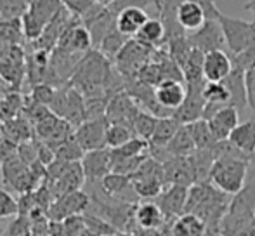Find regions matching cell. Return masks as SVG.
I'll use <instances>...</instances> for the list:
<instances>
[{"instance_id":"obj_31","label":"cell","mask_w":255,"mask_h":236,"mask_svg":"<svg viewBox=\"0 0 255 236\" xmlns=\"http://www.w3.org/2000/svg\"><path fill=\"white\" fill-rule=\"evenodd\" d=\"M132 186L139 198H156L165 189L167 182L156 176H132Z\"/></svg>"},{"instance_id":"obj_19","label":"cell","mask_w":255,"mask_h":236,"mask_svg":"<svg viewBox=\"0 0 255 236\" xmlns=\"http://www.w3.org/2000/svg\"><path fill=\"white\" fill-rule=\"evenodd\" d=\"M207 121L210 125L212 134L215 135V139L217 141H224V139H229L231 132L240 123V110L231 105H226L215 115L208 118Z\"/></svg>"},{"instance_id":"obj_45","label":"cell","mask_w":255,"mask_h":236,"mask_svg":"<svg viewBox=\"0 0 255 236\" xmlns=\"http://www.w3.org/2000/svg\"><path fill=\"white\" fill-rule=\"evenodd\" d=\"M0 16H2V0H0Z\"/></svg>"},{"instance_id":"obj_48","label":"cell","mask_w":255,"mask_h":236,"mask_svg":"<svg viewBox=\"0 0 255 236\" xmlns=\"http://www.w3.org/2000/svg\"><path fill=\"white\" fill-rule=\"evenodd\" d=\"M31 2H33V0H31Z\"/></svg>"},{"instance_id":"obj_14","label":"cell","mask_w":255,"mask_h":236,"mask_svg":"<svg viewBox=\"0 0 255 236\" xmlns=\"http://www.w3.org/2000/svg\"><path fill=\"white\" fill-rule=\"evenodd\" d=\"M82 167L89 182H101L111 172V149L101 148L87 151L82 158Z\"/></svg>"},{"instance_id":"obj_4","label":"cell","mask_w":255,"mask_h":236,"mask_svg":"<svg viewBox=\"0 0 255 236\" xmlns=\"http://www.w3.org/2000/svg\"><path fill=\"white\" fill-rule=\"evenodd\" d=\"M2 176H3V186L9 188L10 191L19 193H31L38 188L40 179L33 174V170L30 169V165L23 162L17 155V151L14 155H10L9 158L2 160Z\"/></svg>"},{"instance_id":"obj_44","label":"cell","mask_w":255,"mask_h":236,"mask_svg":"<svg viewBox=\"0 0 255 236\" xmlns=\"http://www.w3.org/2000/svg\"><path fill=\"white\" fill-rule=\"evenodd\" d=\"M243 9L249 10V12H252L254 17H255V0H249V2L245 3V7H243Z\"/></svg>"},{"instance_id":"obj_26","label":"cell","mask_w":255,"mask_h":236,"mask_svg":"<svg viewBox=\"0 0 255 236\" xmlns=\"http://www.w3.org/2000/svg\"><path fill=\"white\" fill-rule=\"evenodd\" d=\"M229 141L245 155L252 156L255 153V120L240 121L229 135Z\"/></svg>"},{"instance_id":"obj_34","label":"cell","mask_w":255,"mask_h":236,"mask_svg":"<svg viewBox=\"0 0 255 236\" xmlns=\"http://www.w3.org/2000/svg\"><path fill=\"white\" fill-rule=\"evenodd\" d=\"M233 212H243V214H252L255 216V182L254 184H245V188L233 196L229 209Z\"/></svg>"},{"instance_id":"obj_17","label":"cell","mask_w":255,"mask_h":236,"mask_svg":"<svg viewBox=\"0 0 255 236\" xmlns=\"http://www.w3.org/2000/svg\"><path fill=\"white\" fill-rule=\"evenodd\" d=\"M85 181H87V177H85L82 162H71L70 165H68V169L63 172V176L57 179V181H54L52 184H47V186L51 188L54 200H56L63 195H68V193L82 189Z\"/></svg>"},{"instance_id":"obj_21","label":"cell","mask_w":255,"mask_h":236,"mask_svg":"<svg viewBox=\"0 0 255 236\" xmlns=\"http://www.w3.org/2000/svg\"><path fill=\"white\" fill-rule=\"evenodd\" d=\"M149 19L148 12L142 7H125L117 14V28L127 37H135L142 24Z\"/></svg>"},{"instance_id":"obj_1","label":"cell","mask_w":255,"mask_h":236,"mask_svg":"<svg viewBox=\"0 0 255 236\" xmlns=\"http://www.w3.org/2000/svg\"><path fill=\"white\" fill-rule=\"evenodd\" d=\"M250 158L243 156H217L212 163L208 181L229 196H235L245 188Z\"/></svg>"},{"instance_id":"obj_11","label":"cell","mask_w":255,"mask_h":236,"mask_svg":"<svg viewBox=\"0 0 255 236\" xmlns=\"http://www.w3.org/2000/svg\"><path fill=\"white\" fill-rule=\"evenodd\" d=\"M139 110H141V106L137 105V101L127 91H120L110 98L106 108V118L110 123H125L132 127Z\"/></svg>"},{"instance_id":"obj_12","label":"cell","mask_w":255,"mask_h":236,"mask_svg":"<svg viewBox=\"0 0 255 236\" xmlns=\"http://www.w3.org/2000/svg\"><path fill=\"white\" fill-rule=\"evenodd\" d=\"M71 19H73V14H71L70 10L63 5V9H61L59 12L54 16V19L51 21V23L44 28V31L40 33V37H38L37 40L30 42V44L33 45V49H42V51L52 52L54 49H56L57 42L61 40L64 30L68 28V24H70Z\"/></svg>"},{"instance_id":"obj_33","label":"cell","mask_w":255,"mask_h":236,"mask_svg":"<svg viewBox=\"0 0 255 236\" xmlns=\"http://www.w3.org/2000/svg\"><path fill=\"white\" fill-rule=\"evenodd\" d=\"M128 38L130 37L124 35L118 28H113V30H111L110 33L103 38V42L99 44L98 49L103 52L104 56H106L108 59L115 61V58L118 56V52H120L122 49H124V45L128 42Z\"/></svg>"},{"instance_id":"obj_30","label":"cell","mask_w":255,"mask_h":236,"mask_svg":"<svg viewBox=\"0 0 255 236\" xmlns=\"http://www.w3.org/2000/svg\"><path fill=\"white\" fill-rule=\"evenodd\" d=\"M101 189L104 195L111 196V198H118L122 202V196L127 191H134V186H132V177L125 176V174L118 172H110L101 182Z\"/></svg>"},{"instance_id":"obj_39","label":"cell","mask_w":255,"mask_h":236,"mask_svg":"<svg viewBox=\"0 0 255 236\" xmlns=\"http://www.w3.org/2000/svg\"><path fill=\"white\" fill-rule=\"evenodd\" d=\"M31 0H2V16L0 19H14V17H23L28 10Z\"/></svg>"},{"instance_id":"obj_2","label":"cell","mask_w":255,"mask_h":236,"mask_svg":"<svg viewBox=\"0 0 255 236\" xmlns=\"http://www.w3.org/2000/svg\"><path fill=\"white\" fill-rule=\"evenodd\" d=\"M49 108L52 110V113H56L57 117L64 118L70 123H73L75 127L82 123L85 120V98L75 85H71L68 82V85L56 89L52 103L49 105Z\"/></svg>"},{"instance_id":"obj_32","label":"cell","mask_w":255,"mask_h":236,"mask_svg":"<svg viewBox=\"0 0 255 236\" xmlns=\"http://www.w3.org/2000/svg\"><path fill=\"white\" fill-rule=\"evenodd\" d=\"M193 135V141L196 144V149H210L215 146L217 139L212 134V128L208 125V121L205 118H198V120L191 121V123H186Z\"/></svg>"},{"instance_id":"obj_24","label":"cell","mask_w":255,"mask_h":236,"mask_svg":"<svg viewBox=\"0 0 255 236\" xmlns=\"http://www.w3.org/2000/svg\"><path fill=\"white\" fill-rule=\"evenodd\" d=\"M165 219H167V216L156 202H146L141 203V205H135L134 221L142 230H156L165 223Z\"/></svg>"},{"instance_id":"obj_18","label":"cell","mask_w":255,"mask_h":236,"mask_svg":"<svg viewBox=\"0 0 255 236\" xmlns=\"http://www.w3.org/2000/svg\"><path fill=\"white\" fill-rule=\"evenodd\" d=\"M186 92H188L186 82L182 80H163L154 87L156 101L172 113L182 105V101L186 99Z\"/></svg>"},{"instance_id":"obj_28","label":"cell","mask_w":255,"mask_h":236,"mask_svg":"<svg viewBox=\"0 0 255 236\" xmlns=\"http://www.w3.org/2000/svg\"><path fill=\"white\" fill-rule=\"evenodd\" d=\"M181 121H177L174 117H161L158 118L156 128H154L151 139H149V148H165L170 142V139L175 135V132L181 127Z\"/></svg>"},{"instance_id":"obj_5","label":"cell","mask_w":255,"mask_h":236,"mask_svg":"<svg viewBox=\"0 0 255 236\" xmlns=\"http://www.w3.org/2000/svg\"><path fill=\"white\" fill-rule=\"evenodd\" d=\"M219 23L222 26L229 54H238L249 47H255V21H245L221 12Z\"/></svg>"},{"instance_id":"obj_15","label":"cell","mask_w":255,"mask_h":236,"mask_svg":"<svg viewBox=\"0 0 255 236\" xmlns=\"http://www.w3.org/2000/svg\"><path fill=\"white\" fill-rule=\"evenodd\" d=\"M188 186L167 184V188L156 196V203L167 217H179L184 214L186 202H188Z\"/></svg>"},{"instance_id":"obj_22","label":"cell","mask_w":255,"mask_h":236,"mask_svg":"<svg viewBox=\"0 0 255 236\" xmlns=\"http://www.w3.org/2000/svg\"><path fill=\"white\" fill-rule=\"evenodd\" d=\"M177 21L186 31H196L202 28L207 21V14H205L203 7L191 0H182L177 7Z\"/></svg>"},{"instance_id":"obj_38","label":"cell","mask_w":255,"mask_h":236,"mask_svg":"<svg viewBox=\"0 0 255 236\" xmlns=\"http://www.w3.org/2000/svg\"><path fill=\"white\" fill-rule=\"evenodd\" d=\"M54 151H56V158L64 160V162H82V158L85 155L84 148L75 139V134L71 137H68L64 142H61L59 146H56Z\"/></svg>"},{"instance_id":"obj_7","label":"cell","mask_w":255,"mask_h":236,"mask_svg":"<svg viewBox=\"0 0 255 236\" xmlns=\"http://www.w3.org/2000/svg\"><path fill=\"white\" fill-rule=\"evenodd\" d=\"M108 121L106 117L101 118H89L84 120L78 127H75V139L78 144L84 148V151H92V149H101L108 148L106 146V130H108Z\"/></svg>"},{"instance_id":"obj_16","label":"cell","mask_w":255,"mask_h":236,"mask_svg":"<svg viewBox=\"0 0 255 236\" xmlns=\"http://www.w3.org/2000/svg\"><path fill=\"white\" fill-rule=\"evenodd\" d=\"M233 70L231 54L224 49L210 51L205 54L203 59V77L208 82H222Z\"/></svg>"},{"instance_id":"obj_20","label":"cell","mask_w":255,"mask_h":236,"mask_svg":"<svg viewBox=\"0 0 255 236\" xmlns=\"http://www.w3.org/2000/svg\"><path fill=\"white\" fill-rule=\"evenodd\" d=\"M222 82L226 84V87L229 89V94H231L229 105L242 112L249 105V96H247V71L240 66H233L231 73Z\"/></svg>"},{"instance_id":"obj_27","label":"cell","mask_w":255,"mask_h":236,"mask_svg":"<svg viewBox=\"0 0 255 236\" xmlns=\"http://www.w3.org/2000/svg\"><path fill=\"white\" fill-rule=\"evenodd\" d=\"M165 151L168 153V156H189L196 151V144L193 141V135L189 132L188 125H181L179 130L175 132V135L170 139L167 146H165Z\"/></svg>"},{"instance_id":"obj_3","label":"cell","mask_w":255,"mask_h":236,"mask_svg":"<svg viewBox=\"0 0 255 236\" xmlns=\"http://www.w3.org/2000/svg\"><path fill=\"white\" fill-rule=\"evenodd\" d=\"M63 9V0H33L23 14V30L26 42H33L40 37L44 28Z\"/></svg>"},{"instance_id":"obj_9","label":"cell","mask_w":255,"mask_h":236,"mask_svg":"<svg viewBox=\"0 0 255 236\" xmlns=\"http://www.w3.org/2000/svg\"><path fill=\"white\" fill-rule=\"evenodd\" d=\"M91 202V196L82 189H78V191L68 193V195H63L54 200L51 207L47 209V216L51 221H64L68 217L80 216L89 209Z\"/></svg>"},{"instance_id":"obj_41","label":"cell","mask_w":255,"mask_h":236,"mask_svg":"<svg viewBox=\"0 0 255 236\" xmlns=\"http://www.w3.org/2000/svg\"><path fill=\"white\" fill-rule=\"evenodd\" d=\"M85 226L91 233L98 235V236H104V235H110V233H115V228L111 223L108 221H103L96 216H85Z\"/></svg>"},{"instance_id":"obj_47","label":"cell","mask_w":255,"mask_h":236,"mask_svg":"<svg viewBox=\"0 0 255 236\" xmlns=\"http://www.w3.org/2000/svg\"><path fill=\"white\" fill-rule=\"evenodd\" d=\"M0 170H2V163H0Z\"/></svg>"},{"instance_id":"obj_29","label":"cell","mask_w":255,"mask_h":236,"mask_svg":"<svg viewBox=\"0 0 255 236\" xmlns=\"http://www.w3.org/2000/svg\"><path fill=\"white\" fill-rule=\"evenodd\" d=\"M134 38L149 45V47H161L165 44V26L160 17H149Z\"/></svg>"},{"instance_id":"obj_35","label":"cell","mask_w":255,"mask_h":236,"mask_svg":"<svg viewBox=\"0 0 255 236\" xmlns=\"http://www.w3.org/2000/svg\"><path fill=\"white\" fill-rule=\"evenodd\" d=\"M156 123H158V117L141 108L134 118V125H132V128H134V132H135L137 137H142L149 142L154 128H156Z\"/></svg>"},{"instance_id":"obj_23","label":"cell","mask_w":255,"mask_h":236,"mask_svg":"<svg viewBox=\"0 0 255 236\" xmlns=\"http://www.w3.org/2000/svg\"><path fill=\"white\" fill-rule=\"evenodd\" d=\"M207 230L208 226L202 217L184 212L182 216L175 217L174 224L170 226V236H205Z\"/></svg>"},{"instance_id":"obj_13","label":"cell","mask_w":255,"mask_h":236,"mask_svg":"<svg viewBox=\"0 0 255 236\" xmlns=\"http://www.w3.org/2000/svg\"><path fill=\"white\" fill-rule=\"evenodd\" d=\"M165 182L167 184L193 186L196 182V172L189 156H172L163 162Z\"/></svg>"},{"instance_id":"obj_43","label":"cell","mask_w":255,"mask_h":236,"mask_svg":"<svg viewBox=\"0 0 255 236\" xmlns=\"http://www.w3.org/2000/svg\"><path fill=\"white\" fill-rule=\"evenodd\" d=\"M191 2H196L203 7L205 14H207V19H219V16H221V10L215 5L214 0H191Z\"/></svg>"},{"instance_id":"obj_25","label":"cell","mask_w":255,"mask_h":236,"mask_svg":"<svg viewBox=\"0 0 255 236\" xmlns=\"http://www.w3.org/2000/svg\"><path fill=\"white\" fill-rule=\"evenodd\" d=\"M26 42L23 30V19H0V51L14 45H23Z\"/></svg>"},{"instance_id":"obj_6","label":"cell","mask_w":255,"mask_h":236,"mask_svg":"<svg viewBox=\"0 0 255 236\" xmlns=\"http://www.w3.org/2000/svg\"><path fill=\"white\" fill-rule=\"evenodd\" d=\"M154 49L149 45L139 42L137 38H128V42L124 45L118 56L115 58V64L117 70L124 75L125 78H135L137 73L141 71V68L144 66L148 61H151Z\"/></svg>"},{"instance_id":"obj_40","label":"cell","mask_w":255,"mask_h":236,"mask_svg":"<svg viewBox=\"0 0 255 236\" xmlns=\"http://www.w3.org/2000/svg\"><path fill=\"white\" fill-rule=\"evenodd\" d=\"M19 214V202L7 189H0V221L10 219Z\"/></svg>"},{"instance_id":"obj_36","label":"cell","mask_w":255,"mask_h":236,"mask_svg":"<svg viewBox=\"0 0 255 236\" xmlns=\"http://www.w3.org/2000/svg\"><path fill=\"white\" fill-rule=\"evenodd\" d=\"M135 135L134 128L125 123H110L106 130V146L108 148H118L125 144Z\"/></svg>"},{"instance_id":"obj_42","label":"cell","mask_w":255,"mask_h":236,"mask_svg":"<svg viewBox=\"0 0 255 236\" xmlns=\"http://www.w3.org/2000/svg\"><path fill=\"white\" fill-rule=\"evenodd\" d=\"M98 2L99 0H63V5L66 7L73 16L82 17L84 14H87Z\"/></svg>"},{"instance_id":"obj_8","label":"cell","mask_w":255,"mask_h":236,"mask_svg":"<svg viewBox=\"0 0 255 236\" xmlns=\"http://www.w3.org/2000/svg\"><path fill=\"white\" fill-rule=\"evenodd\" d=\"M207 80H198V82H188L186 84V99L182 101V105L174 112V117L177 121H181L182 125L191 123V121L203 118V110H205V101L203 98V85Z\"/></svg>"},{"instance_id":"obj_37","label":"cell","mask_w":255,"mask_h":236,"mask_svg":"<svg viewBox=\"0 0 255 236\" xmlns=\"http://www.w3.org/2000/svg\"><path fill=\"white\" fill-rule=\"evenodd\" d=\"M203 98L205 101L212 103V105H229V101H231V94H229V89L226 87L224 82H205Z\"/></svg>"},{"instance_id":"obj_10","label":"cell","mask_w":255,"mask_h":236,"mask_svg":"<svg viewBox=\"0 0 255 236\" xmlns=\"http://www.w3.org/2000/svg\"><path fill=\"white\" fill-rule=\"evenodd\" d=\"M188 38L193 47L200 49L205 54L210 51H217V49H224V51L228 49L224 31H222L219 19H207L203 26L198 28L196 31H191Z\"/></svg>"},{"instance_id":"obj_46","label":"cell","mask_w":255,"mask_h":236,"mask_svg":"<svg viewBox=\"0 0 255 236\" xmlns=\"http://www.w3.org/2000/svg\"><path fill=\"white\" fill-rule=\"evenodd\" d=\"M0 236H3V230H2V228H0Z\"/></svg>"}]
</instances>
